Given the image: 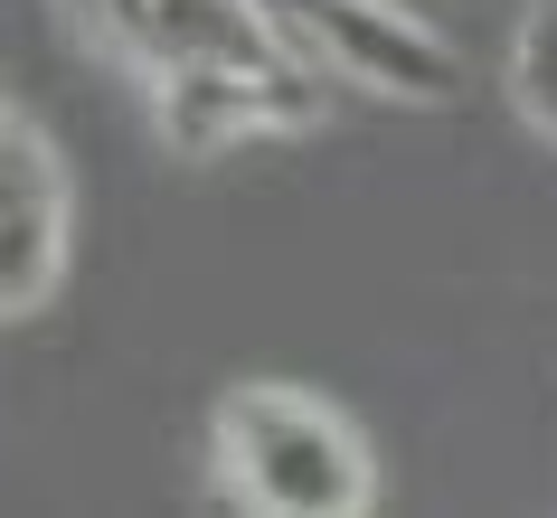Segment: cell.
Returning a JSON list of instances; mask_svg holds the SVG:
<instances>
[{"instance_id":"8992f818","label":"cell","mask_w":557,"mask_h":518,"mask_svg":"<svg viewBox=\"0 0 557 518\" xmlns=\"http://www.w3.org/2000/svg\"><path fill=\"white\" fill-rule=\"evenodd\" d=\"M510 104L539 142H557V0H529L520 38H510Z\"/></svg>"},{"instance_id":"5b68a950","label":"cell","mask_w":557,"mask_h":518,"mask_svg":"<svg viewBox=\"0 0 557 518\" xmlns=\"http://www.w3.org/2000/svg\"><path fill=\"white\" fill-rule=\"evenodd\" d=\"M66 236H76V189H66L58 151L29 114L0 104V320L38 312L58 292Z\"/></svg>"},{"instance_id":"277c9868","label":"cell","mask_w":557,"mask_h":518,"mask_svg":"<svg viewBox=\"0 0 557 518\" xmlns=\"http://www.w3.org/2000/svg\"><path fill=\"white\" fill-rule=\"evenodd\" d=\"M151 114H161L171 151L284 142V132H312V123H322V76L302 58H256V66H218V76L151 86Z\"/></svg>"},{"instance_id":"6da1fadb","label":"cell","mask_w":557,"mask_h":518,"mask_svg":"<svg viewBox=\"0 0 557 518\" xmlns=\"http://www.w3.org/2000/svg\"><path fill=\"white\" fill-rule=\"evenodd\" d=\"M218 481L264 518H359L379 500V462L341 405L302 387H236L218 405Z\"/></svg>"},{"instance_id":"7a4b0ae2","label":"cell","mask_w":557,"mask_h":518,"mask_svg":"<svg viewBox=\"0 0 557 518\" xmlns=\"http://www.w3.org/2000/svg\"><path fill=\"white\" fill-rule=\"evenodd\" d=\"M256 10L312 76H341V86L379 94V104H416L425 114V104L463 94V58L397 0H256Z\"/></svg>"},{"instance_id":"3957f363","label":"cell","mask_w":557,"mask_h":518,"mask_svg":"<svg viewBox=\"0 0 557 518\" xmlns=\"http://www.w3.org/2000/svg\"><path fill=\"white\" fill-rule=\"evenodd\" d=\"M104 48H114L143 86H180V76H218V66L294 58L264 29L256 0H66Z\"/></svg>"}]
</instances>
